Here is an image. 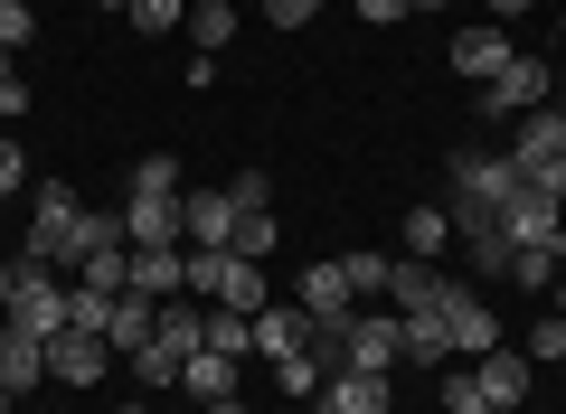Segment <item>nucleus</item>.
<instances>
[{
    "mask_svg": "<svg viewBox=\"0 0 566 414\" xmlns=\"http://www.w3.org/2000/svg\"><path fill=\"white\" fill-rule=\"evenodd\" d=\"M189 39H199V57H218V47L237 39V0H218V10H189Z\"/></svg>",
    "mask_w": 566,
    "mask_h": 414,
    "instance_id": "bb28decb",
    "label": "nucleus"
},
{
    "mask_svg": "<svg viewBox=\"0 0 566 414\" xmlns=\"http://www.w3.org/2000/svg\"><path fill=\"white\" fill-rule=\"evenodd\" d=\"M387 264H397V255H368V245H359V255H340V274H349L359 301H387Z\"/></svg>",
    "mask_w": 566,
    "mask_h": 414,
    "instance_id": "a878e982",
    "label": "nucleus"
},
{
    "mask_svg": "<svg viewBox=\"0 0 566 414\" xmlns=\"http://www.w3.org/2000/svg\"><path fill=\"white\" fill-rule=\"evenodd\" d=\"M444 293H453L444 264H424V255L387 264V311H397V320H434V311H444Z\"/></svg>",
    "mask_w": 566,
    "mask_h": 414,
    "instance_id": "423d86ee",
    "label": "nucleus"
},
{
    "mask_svg": "<svg viewBox=\"0 0 566 414\" xmlns=\"http://www.w3.org/2000/svg\"><path fill=\"white\" fill-rule=\"evenodd\" d=\"M520 349H528V358H566V311H547V320H538V330H528V339H520Z\"/></svg>",
    "mask_w": 566,
    "mask_h": 414,
    "instance_id": "473e14b6",
    "label": "nucleus"
},
{
    "mask_svg": "<svg viewBox=\"0 0 566 414\" xmlns=\"http://www.w3.org/2000/svg\"><path fill=\"white\" fill-rule=\"evenodd\" d=\"M322 376H331V368H322L312 349H303V358H274V386H283V395H322Z\"/></svg>",
    "mask_w": 566,
    "mask_h": 414,
    "instance_id": "c85d7f7f",
    "label": "nucleus"
},
{
    "mask_svg": "<svg viewBox=\"0 0 566 414\" xmlns=\"http://www.w3.org/2000/svg\"><path fill=\"white\" fill-rule=\"evenodd\" d=\"M199 414H245V405H237V395H218V405H199Z\"/></svg>",
    "mask_w": 566,
    "mask_h": 414,
    "instance_id": "ea45409f",
    "label": "nucleus"
},
{
    "mask_svg": "<svg viewBox=\"0 0 566 414\" xmlns=\"http://www.w3.org/2000/svg\"><path fill=\"white\" fill-rule=\"evenodd\" d=\"M10 320H20L29 339H57V330H66V283H57V264H29V255H20V293H10Z\"/></svg>",
    "mask_w": 566,
    "mask_h": 414,
    "instance_id": "39448f33",
    "label": "nucleus"
},
{
    "mask_svg": "<svg viewBox=\"0 0 566 414\" xmlns=\"http://www.w3.org/2000/svg\"><path fill=\"white\" fill-rule=\"evenodd\" d=\"M189 293L218 301V311H245V320H255L264 301H274V283H264V264H255V255L218 245V255H189Z\"/></svg>",
    "mask_w": 566,
    "mask_h": 414,
    "instance_id": "f03ea898",
    "label": "nucleus"
},
{
    "mask_svg": "<svg viewBox=\"0 0 566 414\" xmlns=\"http://www.w3.org/2000/svg\"><path fill=\"white\" fill-rule=\"evenodd\" d=\"M180 245H189V255L237 245V198H227V189H180Z\"/></svg>",
    "mask_w": 566,
    "mask_h": 414,
    "instance_id": "0eeeda50",
    "label": "nucleus"
},
{
    "mask_svg": "<svg viewBox=\"0 0 566 414\" xmlns=\"http://www.w3.org/2000/svg\"><path fill=\"white\" fill-rule=\"evenodd\" d=\"M123 245H180V198H123Z\"/></svg>",
    "mask_w": 566,
    "mask_h": 414,
    "instance_id": "f3484780",
    "label": "nucleus"
},
{
    "mask_svg": "<svg viewBox=\"0 0 566 414\" xmlns=\"http://www.w3.org/2000/svg\"><path fill=\"white\" fill-rule=\"evenodd\" d=\"M227 198H237V208H274V179H264V170H237V179H227Z\"/></svg>",
    "mask_w": 566,
    "mask_h": 414,
    "instance_id": "f704fd0d",
    "label": "nucleus"
},
{
    "mask_svg": "<svg viewBox=\"0 0 566 414\" xmlns=\"http://www.w3.org/2000/svg\"><path fill=\"white\" fill-rule=\"evenodd\" d=\"M501 226H510V245H557L566 236V208H557V198H538V189H520L501 208Z\"/></svg>",
    "mask_w": 566,
    "mask_h": 414,
    "instance_id": "2eb2a0df",
    "label": "nucleus"
},
{
    "mask_svg": "<svg viewBox=\"0 0 566 414\" xmlns=\"http://www.w3.org/2000/svg\"><path fill=\"white\" fill-rule=\"evenodd\" d=\"M20 114H29V85L10 76V85H0V123H20Z\"/></svg>",
    "mask_w": 566,
    "mask_h": 414,
    "instance_id": "e433bc0d",
    "label": "nucleus"
},
{
    "mask_svg": "<svg viewBox=\"0 0 566 414\" xmlns=\"http://www.w3.org/2000/svg\"><path fill=\"white\" fill-rule=\"evenodd\" d=\"M397 330H406L397 311L359 301V311L340 320V368H378V376H397Z\"/></svg>",
    "mask_w": 566,
    "mask_h": 414,
    "instance_id": "20e7f679",
    "label": "nucleus"
},
{
    "mask_svg": "<svg viewBox=\"0 0 566 414\" xmlns=\"http://www.w3.org/2000/svg\"><path fill=\"white\" fill-rule=\"evenodd\" d=\"M133 414H142V405H133Z\"/></svg>",
    "mask_w": 566,
    "mask_h": 414,
    "instance_id": "09e8293b",
    "label": "nucleus"
},
{
    "mask_svg": "<svg viewBox=\"0 0 566 414\" xmlns=\"http://www.w3.org/2000/svg\"><path fill=\"white\" fill-rule=\"evenodd\" d=\"M133 293L142 301H180L189 293V245H133Z\"/></svg>",
    "mask_w": 566,
    "mask_h": 414,
    "instance_id": "ddd939ff",
    "label": "nucleus"
},
{
    "mask_svg": "<svg viewBox=\"0 0 566 414\" xmlns=\"http://www.w3.org/2000/svg\"><path fill=\"white\" fill-rule=\"evenodd\" d=\"M274 236H283V217H274V208H237V255H274Z\"/></svg>",
    "mask_w": 566,
    "mask_h": 414,
    "instance_id": "393cba45",
    "label": "nucleus"
},
{
    "mask_svg": "<svg viewBox=\"0 0 566 414\" xmlns=\"http://www.w3.org/2000/svg\"><path fill=\"white\" fill-rule=\"evenodd\" d=\"M510 57H520V47H510L501 20H482V29H463V39H453V76H472V85H491Z\"/></svg>",
    "mask_w": 566,
    "mask_h": 414,
    "instance_id": "4468645a",
    "label": "nucleus"
},
{
    "mask_svg": "<svg viewBox=\"0 0 566 414\" xmlns=\"http://www.w3.org/2000/svg\"><path fill=\"white\" fill-rule=\"evenodd\" d=\"M208 349H218V358H255V320H245V311H218V301H208Z\"/></svg>",
    "mask_w": 566,
    "mask_h": 414,
    "instance_id": "4be33fe9",
    "label": "nucleus"
},
{
    "mask_svg": "<svg viewBox=\"0 0 566 414\" xmlns=\"http://www.w3.org/2000/svg\"><path fill=\"white\" fill-rule=\"evenodd\" d=\"M20 189H29V151L0 132V198H20Z\"/></svg>",
    "mask_w": 566,
    "mask_h": 414,
    "instance_id": "72a5a7b5",
    "label": "nucleus"
},
{
    "mask_svg": "<svg viewBox=\"0 0 566 414\" xmlns=\"http://www.w3.org/2000/svg\"><path fill=\"white\" fill-rule=\"evenodd\" d=\"M0 85H10V47H0Z\"/></svg>",
    "mask_w": 566,
    "mask_h": 414,
    "instance_id": "79ce46f5",
    "label": "nucleus"
},
{
    "mask_svg": "<svg viewBox=\"0 0 566 414\" xmlns=\"http://www.w3.org/2000/svg\"><path fill=\"white\" fill-rule=\"evenodd\" d=\"M0 47H10V57L39 47V0H0Z\"/></svg>",
    "mask_w": 566,
    "mask_h": 414,
    "instance_id": "cd10ccee",
    "label": "nucleus"
},
{
    "mask_svg": "<svg viewBox=\"0 0 566 414\" xmlns=\"http://www.w3.org/2000/svg\"><path fill=\"white\" fill-rule=\"evenodd\" d=\"M397 358H416V368H444V320H406V330H397Z\"/></svg>",
    "mask_w": 566,
    "mask_h": 414,
    "instance_id": "5701e85b",
    "label": "nucleus"
},
{
    "mask_svg": "<svg viewBox=\"0 0 566 414\" xmlns=\"http://www.w3.org/2000/svg\"><path fill=\"white\" fill-rule=\"evenodd\" d=\"M387 405H397V376L378 368H331L322 395H312V414H387Z\"/></svg>",
    "mask_w": 566,
    "mask_h": 414,
    "instance_id": "1a4fd4ad",
    "label": "nucleus"
},
{
    "mask_svg": "<svg viewBox=\"0 0 566 414\" xmlns=\"http://www.w3.org/2000/svg\"><path fill=\"white\" fill-rule=\"evenodd\" d=\"M180 20H189V0H133V29H151V39L180 29Z\"/></svg>",
    "mask_w": 566,
    "mask_h": 414,
    "instance_id": "2f4dec72",
    "label": "nucleus"
},
{
    "mask_svg": "<svg viewBox=\"0 0 566 414\" xmlns=\"http://www.w3.org/2000/svg\"><path fill=\"white\" fill-rule=\"evenodd\" d=\"M472 386H482L491 414H520L528 405V349H510V339H501V349H482V358H472Z\"/></svg>",
    "mask_w": 566,
    "mask_h": 414,
    "instance_id": "9d476101",
    "label": "nucleus"
},
{
    "mask_svg": "<svg viewBox=\"0 0 566 414\" xmlns=\"http://www.w3.org/2000/svg\"><path fill=\"white\" fill-rule=\"evenodd\" d=\"M359 20H368V29H397V20H406V0H359Z\"/></svg>",
    "mask_w": 566,
    "mask_h": 414,
    "instance_id": "c9c22d12",
    "label": "nucleus"
},
{
    "mask_svg": "<svg viewBox=\"0 0 566 414\" xmlns=\"http://www.w3.org/2000/svg\"><path fill=\"white\" fill-rule=\"evenodd\" d=\"M434 395H444V414H491L482 386H472V368H444V376H434Z\"/></svg>",
    "mask_w": 566,
    "mask_h": 414,
    "instance_id": "c756f323",
    "label": "nucleus"
},
{
    "mask_svg": "<svg viewBox=\"0 0 566 414\" xmlns=\"http://www.w3.org/2000/svg\"><path fill=\"white\" fill-rule=\"evenodd\" d=\"M303 349H312V311L303 301H264L255 311V358L274 368V358H303Z\"/></svg>",
    "mask_w": 566,
    "mask_h": 414,
    "instance_id": "f8f14e48",
    "label": "nucleus"
},
{
    "mask_svg": "<svg viewBox=\"0 0 566 414\" xmlns=\"http://www.w3.org/2000/svg\"><path fill=\"white\" fill-rule=\"evenodd\" d=\"M510 283L520 293H557V245H510Z\"/></svg>",
    "mask_w": 566,
    "mask_h": 414,
    "instance_id": "412c9836",
    "label": "nucleus"
},
{
    "mask_svg": "<svg viewBox=\"0 0 566 414\" xmlns=\"http://www.w3.org/2000/svg\"><path fill=\"white\" fill-rule=\"evenodd\" d=\"M10 405H20V395H10V386H0V414H10Z\"/></svg>",
    "mask_w": 566,
    "mask_h": 414,
    "instance_id": "37998d69",
    "label": "nucleus"
},
{
    "mask_svg": "<svg viewBox=\"0 0 566 414\" xmlns=\"http://www.w3.org/2000/svg\"><path fill=\"white\" fill-rule=\"evenodd\" d=\"M444 245H453V208H444V198H424V208H406V255L444 264Z\"/></svg>",
    "mask_w": 566,
    "mask_h": 414,
    "instance_id": "a211bd4d",
    "label": "nucleus"
},
{
    "mask_svg": "<svg viewBox=\"0 0 566 414\" xmlns=\"http://www.w3.org/2000/svg\"><path fill=\"white\" fill-rule=\"evenodd\" d=\"M557 311H566V274H557Z\"/></svg>",
    "mask_w": 566,
    "mask_h": 414,
    "instance_id": "a18cd8bd",
    "label": "nucleus"
},
{
    "mask_svg": "<svg viewBox=\"0 0 566 414\" xmlns=\"http://www.w3.org/2000/svg\"><path fill=\"white\" fill-rule=\"evenodd\" d=\"M293 301H303L312 320H349V311H359V293H349V274H340V255H322V264H303V274H293Z\"/></svg>",
    "mask_w": 566,
    "mask_h": 414,
    "instance_id": "9b49d317",
    "label": "nucleus"
},
{
    "mask_svg": "<svg viewBox=\"0 0 566 414\" xmlns=\"http://www.w3.org/2000/svg\"><path fill=\"white\" fill-rule=\"evenodd\" d=\"M322 10H331V0H322Z\"/></svg>",
    "mask_w": 566,
    "mask_h": 414,
    "instance_id": "de8ad7c7",
    "label": "nucleus"
},
{
    "mask_svg": "<svg viewBox=\"0 0 566 414\" xmlns=\"http://www.w3.org/2000/svg\"><path fill=\"white\" fill-rule=\"evenodd\" d=\"M189 10H218V0H189Z\"/></svg>",
    "mask_w": 566,
    "mask_h": 414,
    "instance_id": "49530a36",
    "label": "nucleus"
},
{
    "mask_svg": "<svg viewBox=\"0 0 566 414\" xmlns=\"http://www.w3.org/2000/svg\"><path fill=\"white\" fill-rule=\"evenodd\" d=\"M538 104H557V66L547 57H510L491 85H472V132H501V123L538 114Z\"/></svg>",
    "mask_w": 566,
    "mask_h": 414,
    "instance_id": "f257e3e1",
    "label": "nucleus"
},
{
    "mask_svg": "<svg viewBox=\"0 0 566 414\" xmlns=\"http://www.w3.org/2000/svg\"><path fill=\"white\" fill-rule=\"evenodd\" d=\"M151 320H161V301H142V293H123V301H114V320H104V339H114V358H133L142 339H151Z\"/></svg>",
    "mask_w": 566,
    "mask_h": 414,
    "instance_id": "6ab92c4d",
    "label": "nucleus"
},
{
    "mask_svg": "<svg viewBox=\"0 0 566 414\" xmlns=\"http://www.w3.org/2000/svg\"><path fill=\"white\" fill-rule=\"evenodd\" d=\"M95 10H133V0H95Z\"/></svg>",
    "mask_w": 566,
    "mask_h": 414,
    "instance_id": "c03bdc74",
    "label": "nucleus"
},
{
    "mask_svg": "<svg viewBox=\"0 0 566 414\" xmlns=\"http://www.w3.org/2000/svg\"><path fill=\"white\" fill-rule=\"evenodd\" d=\"M10 293H20V264H0V320H10Z\"/></svg>",
    "mask_w": 566,
    "mask_h": 414,
    "instance_id": "4c0bfd02",
    "label": "nucleus"
},
{
    "mask_svg": "<svg viewBox=\"0 0 566 414\" xmlns=\"http://www.w3.org/2000/svg\"><path fill=\"white\" fill-rule=\"evenodd\" d=\"M133 198H180V160H170V151H142L133 160Z\"/></svg>",
    "mask_w": 566,
    "mask_h": 414,
    "instance_id": "b1692460",
    "label": "nucleus"
},
{
    "mask_svg": "<svg viewBox=\"0 0 566 414\" xmlns=\"http://www.w3.org/2000/svg\"><path fill=\"white\" fill-rule=\"evenodd\" d=\"M39 376H48V339H29L20 320H0V386H10V395H29Z\"/></svg>",
    "mask_w": 566,
    "mask_h": 414,
    "instance_id": "dca6fc26",
    "label": "nucleus"
},
{
    "mask_svg": "<svg viewBox=\"0 0 566 414\" xmlns=\"http://www.w3.org/2000/svg\"><path fill=\"white\" fill-rule=\"evenodd\" d=\"M520 10H538V0H491V20H501V29H510V20H520Z\"/></svg>",
    "mask_w": 566,
    "mask_h": 414,
    "instance_id": "58836bf2",
    "label": "nucleus"
},
{
    "mask_svg": "<svg viewBox=\"0 0 566 414\" xmlns=\"http://www.w3.org/2000/svg\"><path fill=\"white\" fill-rule=\"evenodd\" d=\"M48 376H57V386H104V376H114V339L104 330H57L48 339Z\"/></svg>",
    "mask_w": 566,
    "mask_h": 414,
    "instance_id": "6e6552de",
    "label": "nucleus"
},
{
    "mask_svg": "<svg viewBox=\"0 0 566 414\" xmlns=\"http://www.w3.org/2000/svg\"><path fill=\"white\" fill-rule=\"evenodd\" d=\"M406 10H444V0H406Z\"/></svg>",
    "mask_w": 566,
    "mask_h": 414,
    "instance_id": "a19ab883",
    "label": "nucleus"
},
{
    "mask_svg": "<svg viewBox=\"0 0 566 414\" xmlns=\"http://www.w3.org/2000/svg\"><path fill=\"white\" fill-rule=\"evenodd\" d=\"M180 386L199 395V405H218V395H237V358H218V349H199V358H189V368H180Z\"/></svg>",
    "mask_w": 566,
    "mask_h": 414,
    "instance_id": "aec40b11",
    "label": "nucleus"
},
{
    "mask_svg": "<svg viewBox=\"0 0 566 414\" xmlns=\"http://www.w3.org/2000/svg\"><path fill=\"white\" fill-rule=\"evenodd\" d=\"M434 320H444V349H453V358H482V349H501V311L482 301V283H453Z\"/></svg>",
    "mask_w": 566,
    "mask_h": 414,
    "instance_id": "7ed1b4c3",
    "label": "nucleus"
},
{
    "mask_svg": "<svg viewBox=\"0 0 566 414\" xmlns=\"http://www.w3.org/2000/svg\"><path fill=\"white\" fill-rule=\"evenodd\" d=\"M255 10H264V29H312L322 20V0H255Z\"/></svg>",
    "mask_w": 566,
    "mask_h": 414,
    "instance_id": "7c9ffc66",
    "label": "nucleus"
}]
</instances>
